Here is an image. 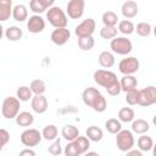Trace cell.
<instances>
[{"label": "cell", "instance_id": "cell-15", "mask_svg": "<svg viewBox=\"0 0 156 156\" xmlns=\"http://www.w3.org/2000/svg\"><path fill=\"white\" fill-rule=\"evenodd\" d=\"M100 95V91L94 88V87H88L84 89L83 94H82V99H83V102L88 106V107H93L94 102L96 101L98 96Z\"/></svg>", "mask_w": 156, "mask_h": 156}, {"label": "cell", "instance_id": "cell-6", "mask_svg": "<svg viewBox=\"0 0 156 156\" xmlns=\"http://www.w3.org/2000/svg\"><path fill=\"white\" fill-rule=\"evenodd\" d=\"M139 67H140V62L134 56H129V57L122 58L119 61V63H118L119 72L123 73L124 76H133L135 72L139 71Z\"/></svg>", "mask_w": 156, "mask_h": 156}, {"label": "cell", "instance_id": "cell-28", "mask_svg": "<svg viewBox=\"0 0 156 156\" xmlns=\"http://www.w3.org/2000/svg\"><path fill=\"white\" fill-rule=\"evenodd\" d=\"M29 89H30L32 94H34V95H43L46 90V85L43 79H34L30 82Z\"/></svg>", "mask_w": 156, "mask_h": 156}, {"label": "cell", "instance_id": "cell-32", "mask_svg": "<svg viewBox=\"0 0 156 156\" xmlns=\"http://www.w3.org/2000/svg\"><path fill=\"white\" fill-rule=\"evenodd\" d=\"M105 127H106L107 132L111 134H117L118 132L122 130V124L117 118H108L105 122Z\"/></svg>", "mask_w": 156, "mask_h": 156}, {"label": "cell", "instance_id": "cell-27", "mask_svg": "<svg viewBox=\"0 0 156 156\" xmlns=\"http://www.w3.org/2000/svg\"><path fill=\"white\" fill-rule=\"evenodd\" d=\"M154 146V140L151 136L141 134V136H139L138 139V147L139 151H150Z\"/></svg>", "mask_w": 156, "mask_h": 156}, {"label": "cell", "instance_id": "cell-24", "mask_svg": "<svg viewBox=\"0 0 156 156\" xmlns=\"http://www.w3.org/2000/svg\"><path fill=\"white\" fill-rule=\"evenodd\" d=\"M99 63L104 68H110L115 65V56L110 51H102L99 55Z\"/></svg>", "mask_w": 156, "mask_h": 156}, {"label": "cell", "instance_id": "cell-26", "mask_svg": "<svg viewBox=\"0 0 156 156\" xmlns=\"http://www.w3.org/2000/svg\"><path fill=\"white\" fill-rule=\"evenodd\" d=\"M134 117H135L134 110L130 108V107H122L118 111V121L119 122L129 123V122H133L134 121Z\"/></svg>", "mask_w": 156, "mask_h": 156}, {"label": "cell", "instance_id": "cell-39", "mask_svg": "<svg viewBox=\"0 0 156 156\" xmlns=\"http://www.w3.org/2000/svg\"><path fill=\"white\" fill-rule=\"evenodd\" d=\"M138 94H139V90L136 88L127 91L126 93V101H127V104L130 105V106L138 105Z\"/></svg>", "mask_w": 156, "mask_h": 156}, {"label": "cell", "instance_id": "cell-17", "mask_svg": "<svg viewBox=\"0 0 156 156\" xmlns=\"http://www.w3.org/2000/svg\"><path fill=\"white\" fill-rule=\"evenodd\" d=\"M150 129V124L147 121L143 119V118H136L132 122V133H136V134H145L147 133Z\"/></svg>", "mask_w": 156, "mask_h": 156}, {"label": "cell", "instance_id": "cell-2", "mask_svg": "<svg viewBox=\"0 0 156 156\" xmlns=\"http://www.w3.org/2000/svg\"><path fill=\"white\" fill-rule=\"evenodd\" d=\"M1 113L6 119L16 118V116L20 113V100L15 96L5 98L1 105Z\"/></svg>", "mask_w": 156, "mask_h": 156}, {"label": "cell", "instance_id": "cell-8", "mask_svg": "<svg viewBox=\"0 0 156 156\" xmlns=\"http://www.w3.org/2000/svg\"><path fill=\"white\" fill-rule=\"evenodd\" d=\"M93 78L98 85L104 87V88H107L110 84L117 80V76L108 69H96L94 72Z\"/></svg>", "mask_w": 156, "mask_h": 156}, {"label": "cell", "instance_id": "cell-34", "mask_svg": "<svg viewBox=\"0 0 156 156\" xmlns=\"http://www.w3.org/2000/svg\"><path fill=\"white\" fill-rule=\"evenodd\" d=\"M16 98L20 100V101H28V100H32L33 98V94L29 89V87L27 85H22L17 89L16 91Z\"/></svg>", "mask_w": 156, "mask_h": 156}, {"label": "cell", "instance_id": "cell-30", "mask_svg": "<svg viewBox=\"0 0 156 156\" xmlns=\"http://www.w3.org/2000/svg\"><path fill=\"white\" fill-rule=\"evenodd\" d=\"M57 133H58V130H57V127L55 124H48V126L44 127V129L41 132V136L45 140L51 141V140L57 139Z\"/></svg>", "mask_w": 156, "mask_h": 156}, {"label": "cell", "instance_id": "cell-33", "mask_svg": "<svg viewBox=\"0 0 156 156\" xmlns=\"http://www.w3.org/2000/svg\"><path fill=\"white\" fill-rule=\"evenodd\" d=\"M134 28H135V26L133 24L132 21H129V20H122V21L118 22V29L117 30L121 32L122 34L129 35V34H132L134 32Z\"/></svg>", "mask_w": 156, "mask_h": 156}, {"label": "cell", "instance_id": "cell-7", "mask_svg": "<svg viewBox=\"0 0 156 156\" xmlns=\"http://www.w3.org/2000/svg\"><path fill=\"white\" fill-rule=\"evenodd\" d=\"M41 133L35 129V128H29V129H26L22 132L21 134V143L27 146V147H33V146H37L40 141H41Z\"/></svg>", "mask_w": 156, "mask_h": 156}, {"label": "cell", "instance_id": "cell-5", "mask_svg": "<svg viewBox=\"0 0 156 156\" xmlns=\"http://www.w3.org/2000/svg\"><path fill=\"white\" fill-rule=\"evenodd\" d=\"M154 104H156V88L154 85H149L140 89L138 94V105L149 107Z\"/></svg>", "mask_w": 156, "mask_h": 156}, {"label": "cell", "instance_id": "cell-42", "mask_svg": "<svg viewBox=\"0 0 156 156\" xmlns=\"http://www.w3.org/2000/svg\"><path fill=\"white\" fill-rule=\"evenodd\" d=\"M63 152H65V156H80V155L78 154V151H77V149H76L73 141H69V143L65 146Z\"/></svg>", "mask_w": 156, "mask_h": 156}, {"label": "cell", "instance_id": "cell-40", "mask_svg": "<svg viewBox=\"0 0 156 156\" xmlns=\"http://www.w3.org/2000/svg\"><path fill=\"white\" fill-rule=\"evenodd\" d=\"M49 154H51L52 156H58L62 152V147H61V140L60 139H55L54 143L49 146L48 149Z\"/></svg>", "mask_w": 156, "mask_h": 156}, {"label": "cell", "instance_id": "cell-10", "mask_svg": "<svg viewBox=\"0 0 156 156\" xmlns=\"http://www.w3.org/2000/svg\"><path fill=\"white\" fill-rule=\"evenodd\" d=\"M84 6H85L84 0H69L66 6V9H67L66 12L69 18L78 20L84 13Z\"/></svg>", "mask_w": 156, "mask_h": 156}, {"label": "cell", "instance_id": "cell-21", "mask_svg": "<svg viewBox=\"0 0 156 156\" xmlns=\"http://www.w3.org/2000/svg\"><path fill=\"white\" fill-rule=\"evenodd\" d=\"M12 15V1L0 0V22L7 21Z\"/></svg>", "mask_w": 156, "mask_h": 156}, {"label": "cell", "instance_id": "cell-20", "mask_svg": "<svg viewBox=\"0 0 156 156\" xmlns=\"http://www.w3.org/2000/svg\"><path fill=\"white\" fill-rule=\"evenodd\" d=\"M61 134L63 136V139H66L68 143L69 141H73L74 139H77L79 136V130L77 127H74L73 124H66L62 130H61Z\"/></svg>", "mask_w": 156, "mask_h": 156}, {"label": "cell", "instance_id": "cell-43", "mask_svg": "<svg viewBox=\"0 0 156 156\" xmlns=\"http://www.w3.org/2000/svg\"><path fill=\"white\" fill-rule=\"evenodd\" d=\"M10 140V133L6 129L0 128V151L2 150V147L9 143Z\"/></svg>", "mask_w": 156, "mask_h": 156}, {"label": "cell", "instance_id": "cell-44", "mask_svg": "<svg viewBox=\"0 0 156 156\" xmlns=\"http://www.w3.org/2000/svg\"><path fill=\"white\" fill-rule=\"evenodd\" d=\"M18 156H37V154H35V151H34V150H32V149L27 147V149H23V150L20 152V155H18Z\"/></svg>", "mask_w": 156, "mask_h": 156}, {"label": "cell", "instance_id": "cell-23", "mask_svg": "<svg viewBox=\"0 0 156 156\" xmlns=\"http://www.w3.org/2000/svg\"><path fill=\"white\" fill-rule=\"evenodd\" d=\"M85 136L89 139V141H100L104 136V133H102L101 128H99L96 126H90L87 128Z\"/></svg>", "mask_w": 156, "mask_h": 156}, {"label": "cell", "instance_id": "cell-4", "mask_svg": "<svg viewBox=\"0 0 156 156\" xmlns=\"http://www.w3.org/2000/svg\"><path fill=\"white\" fill-rule=\"evenodd\" d=\"M110 46H111V50L115 54H118V55H128L133 49L132 41L127 38H124V37L113 38L110 43Z\"/></svg>", "mask_w": 156, "mask_h": 156}, {"label": "cell", "instance_id": "cell-25", "mask_svg": "<svg viewBox=\"0 0 156 156\" xmlns=\"http://www.w3.org/2000/svg\"><path fill=\"white\" fill-rule=\"evenodd\" d=\"M73 144H74V146H76V149H77L79 155H84L88 151V149L90 147V141H89V139L87 136H80L79 135L77 139L73 140Z\"/></svg>", "mask_w": 156, "mask_h": 156}, {"label": "cell", "instance_id": "cell-19", "mask_svg": "<svg viewBox=\"0 0 156 156\" xmlns=\"http://www.w3.org/2000/svg\"><path fill=\"white\" fill-rule=\"evenodd\" d=\"M119 85H121V90L127 93V91L136 88L138 80L134 76H123L119 80Z\"/></svg>", "mask_w": 156, "mask_h": 156}, {"label": "cell", "instance_id": "cell-9", "mask_svg": "<svg viewBox=\"0 0 156 156\" xmlns=\"http://www.w3.org/2000/svg\"><path fill=\"white\" fill-rule=\"evenodd\" d=\"M96 23L93 18H87L83 22H80L74 28V33L78 38H85V37H93V33L95 32Z\"/></svg>", "mask_w": 156, "mask_h": 156}, {"label": "cell", "instance_id": "cell-37", "mask_svg": "<svg viewBox=\"0 0 156 156\" xmlns=\"http://www.w3.org/2000/svg\"><path fill=\"white\" fill-rule=\"evenodd\" d=\"M117 28L116 27H102L101 29H100V37L102 38V39H113V38H116L117 37Z\"/></svg>", "mask_w": 156, "mask_h": 156}, {"label": "cell", "instance_id": "cell-31", "mask_svg": "<svg viewBox=\"0 0 156 156\" xmlns=\"http://www.w3.org/2000/svg\"><path fill=\"white\" fill-rule=\"evenodd\" d=\"M102 23L105 27H115L118 22V16L113 11H106L102 15Z\"/></svg>", "mask_w": 156, "mask_h": 156}, {"label": "cell", "instance_id": "cell-47", "mask_svg": "<svg viewBox=\"0 0 156 156\" xmlns=\"http://www.w3.org/2000/svg\"><path fill=\"white\" fill-rule=\"evenodd\" d=\"M2 35H4V28H2V26L0 24V39L2 38Z\"/></svg>", "mask_w": 156, "mask_h": 156}, {"label": "cell", "instance_id": "cell-35", "mask_svg": "<svg viewBox=\"0 0 156 156\" xmlns=\"http://www.w3.org/2000/svg\"><path fill=\"white\" fill-rule=\"evenodd\" d=\"M95 45V40L93 37H85V38H78V46L79 49L84 50V51H89L94 48Z\"/></svg>", "mask_w": 156, "mask_h": 156}, {"label": "cell", "instance_id": "cell-46", "mask_svg": "<svg viewBox=\"0 0 156 156\" xmlns=\"http://www.w3.org/2000/svg\"><path fill=\"white\" fill-rule=\"evenodd\" d=\"M84 156H100V155L98 152H95V151H87L84 154Z\"/></svg>", "mask_w": 156, "mask_h": 156}, {"label": "cell", "instance_id": "cell-41", "mask_svg": "<svg viewBox=\"0 0 156 156\" xmlns=\"http://www.w3.org/2000/svg\"><path fill=\"white\" fill-rule=\"evenodd\" d=\"M106 89V91L111 95V96H117L122 90H121V85H119V82L118 80H116V82H113L112 84H110L107 88H105Z\"/></svg>", "mask_w": 156, "mask_h": 156}, {"label": "cell", "instance_id": "cell-12", "mask_svg": "<svg viewBox=\"0 0 156 156\" xmlns=\"http://www.w3.org/2000/svg\"><path fill=\"white\" fill-rule=\"evenodd\" d=\"M69 38H71V33L67 28H55L50 35L51 41L58 46L65 45Z\"/></svg>", "mask_w": 156, "mask_h": 156}, {"label": "cell", "instance_id": "cell-18", "mask_svg": "<svg viewBox=\"0 0 156 156\" xmlns=\"http://www.w3.org/2000/svg\"><path fill=\"white\" fill-rule=\"evenodd\" d=\"M17 22H24L28 18V11L27 7L23 4H17L12 7V15H11Z\"/></svg>", "mask_w": 156, "mask_h": 156}, {"label": "cell", "instance_id": "cell-22", "mask_svg": "<svg viewBox=\"0 0 156 156\" xmlns=\"http://www.w3.org/2000/svg\"><path fill=\"white\" fill-rule=\"evenodd\" d=\"M34 122V117L30 112L28 111H23V112H20L17 116H16V123L20 126V127H29L32 126Z\"/></svg>", "mask_w": 156, "mask_h": 156}, {"label": "cell", "instance_id": "cell-29", "mask_svg": "<svg viewBox=\"0 0 156 156\" xmlns=\"http://www.w3.org/2000/svg\"><path fill=\"white\" fill-rule=\"evenodd\" d=\"M23 33H22V29L20 27H16V26H11L9 27L6 30H5V37L11 40V41H17L22 38Z\"/></svg>", "mask_w": 156, "mask_h": 156}, {"label": "cell", "instance_id": "cell-36", "mask_svg": "<svg viewBox=\"0 0 156 156\" xmlns=\"http://www.w3.org/2000/svg\"><path fill=\"white\" fill-rule=\"evenodd\" d=\"M134 30H136V34L140 37H149L151 34V26L147 22H139Z\"/></svg>", "mask_w": 156, "mask_h": 156}, {"label": "cell", "instance_id": "cell-13", "mask_svg": "<svg viewBox=\"0 0 156 156\" xmlns=\"http://www.w3.org/2000/svg\"><path fill=\"white\" fill-rule=\"evenodd\" d=\"M30 106L34 112L44 113L48 110V100L44 95H34L30 100Z\"/></svg>", "mask_w": 156, "mask_h": 156}, {"label": "cell", "instance_id": "cell-14", "mask_svg": "<svg viewBox=\"0 0 156 156\" xmlns=\"http://www.w3.org/2000/svg\"><path fill=\"white\" fill-rule=\"evenodd\" d=\"M121 11H122L123 17L127 18V20H129V18H133V17H135V16L138 15V12H139V6H138V4H136L135 1L128 0V1L123 2Z\"/></svg>", "mask_w": 156, "mask_h": 156}, {"label": "cell", "instance_id": "cell-11", "mask_svg": "<svg viewBox=\"0 0 156 156\" xmlns=\"http://www.w3.org/2000/svg\"><path fill=\"white\" fill-rule=\"evenodd\" d=\"M45 28V21L41 16L39 15H33L28 18L27 21V29L28 32L33 33V34H38L41 33Z\"/></svg>", "mask_w": 156, "mask_h": 156}, {"label": "cell", "instance_id": "cell-1", "mask_svg": "<svg viewBox=\"0 0 156 156\" xmlns=\"http://www.w3.org/2000/svg\"><path fill=\"white\" fill-rule=\"evenodd\" d=\"M46 18L49 23L55 28H66L68 23L67 15L60 6H51L46 12Z\"/></svg>", "mask_w": 156, "mask_h": 156}, {"label": "cell", "instance_id": "cell-16", "mask_svg": "<svg viewBox=\"0 0 156 156\" xmlns=\"http://www.w3.org/2000/svg\"><path fill=\"white\" fill-rule=\"evenodd\" d=\"M51 6H54V0H32L29 2V7L34 13H43Z\"/></svg>", "mask_w": 156, "mask_h": 156}, {"label": "cell", "instance_id": "cell-3", "mask_svg": "<svg viewBox=\"0 0 156 156\" xmlns=\"http://www.w3.org/2000/svg\"><path fill=\"white\" fill-rule=\"evenodd\" d=\"M134 143H135L134 135L128 129H122L121 132H118L116 134V145H117L118 150H121L123 152L132 150L134 146Z\"/></svg>", "mask_w": 156, "mask_h": 156}, {"label": "cell", "instance_id": "cell-45", "mask_svg": "<svg viewBox=\"0 0 156 156\" xmlns=\"http://www.w3.org/2000/svg\"><path fill=\"white\" fill-rule=\"evenodd\" d=\"M126 156H143V154H141V151H139V150H129V151H127V154H126Z\"/></svg>", "mask_w": 156, "mask_h": 156}, {"label": "cell", "instance_id": "cell-38", "mask_svg": "<svg viewBox=\"0 0 156 156\" xmlns=\"http://www.w3.org/2000/svg\"><path fill=\"white\" fill-rule=\"evenodd\" d=\"M106 107H107L106 99L100 94V95L98 96L96 101L94 102V105H93V107H91V108H93L95 112H104V111L106 110Z\"/></svg>", "mask_w": 156, "mask_h": 156}]
</instances>
